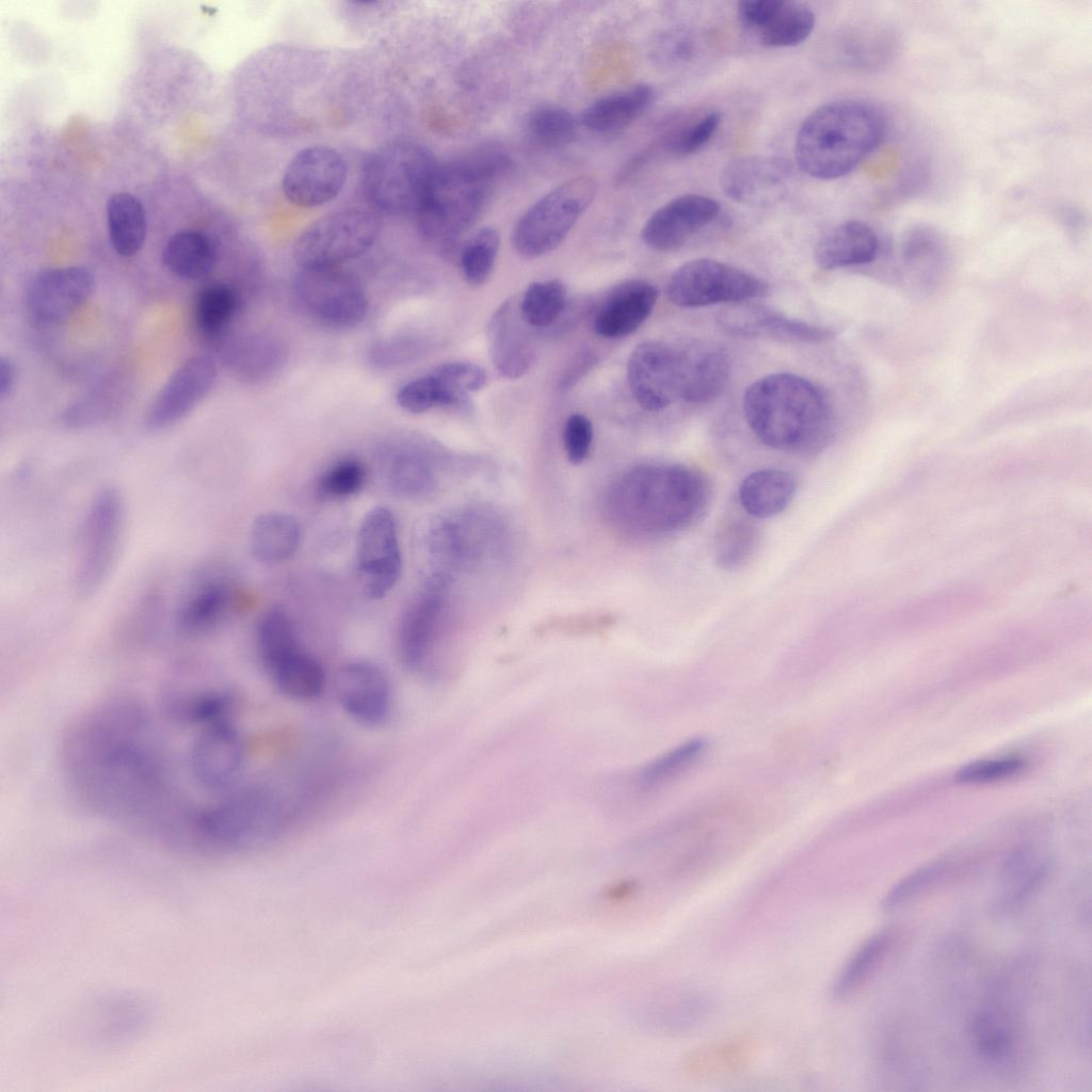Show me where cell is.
I'll use <instances>...</instances> for the list:
<instances>
[{"label":"cell","instance_id":"6da1fadb","mask_svg":"<svg viewBox=\"0 0 1092 1092\" xmlns=\"http://www.w3.org/2000/svg\"><path fill=\"white\" fill-rule=\"evenodd\" d=\"M144 708L132 701L108 702L71 730L65 760L70 781L92 804L116 814H136L163 797L164 764Z\"/></svg>","mask_w":1092,"mask_h":1092},{"label":"cell","instance_id":"7a4b0ae2","mask_svg":"<svg viewBox=\"0 0 1092 1092\" xmlns=\"http://www.w3.org/2000/svg\"><path fill=\"white\" fill-rule=\"evenodd\" d=\"M711 484L701 470L670 463L639 465L607 494L611 520L630 533L661 536L691 528L707 512Z\"/></svg>","mask_w":1092,"mask_h":1092},{"label":"cell","instance_id":"3957f363","mask_svg":"<svg viewBox=\"0 0 1092 1092\" xmlns=\"http://www.w3.org/2000/svg\"><path fill=\"white\" fill-rule=\"evenodd\" d=\"M743 414L758 440L774 450L815 452L831 432L823 392L793 373H771L753 382L743 396Z\"/></svg>","mask_w":1092,"mask_h":1092},{"label":"cell","instance_id":"277c9868","mask_svg":"<svg viewBox=\"0 0 1092 1092\" xmlns=\"http://www.w3.org/2000/svg\"><path fill=\"white\" fill-rule=\"evenodd\" d=\"M884 113L861 99H839L814 110L799 128L796 160L810 177L830 180L852 172L882 143Z\"/></svg>","mask_w":1092,"mask_h":1092},{"label":"cell","instance_id":"5b68a950","mask_svg":"<svg viewBox=\"0 0 1092 1092\" xmlns=\"http://www.w3.org/2000/svg\"><path fill=\"white\" fill-rule=\"evenodd\" d=\"M510 167L509 157L496 148H482L439 165L429 197L419 211L425 236L450 244L484 210L494 182Z\"/></svg>","mask_w":1092,"mask_h":1092},{"label":"cell","instance_id":"8992f818","mask_svg":"<svg viewBox=\"0 0 1092 1092\" xmlns=\"http://www.w3.org/2000/svg\"><path fill=\"white\" fill-rule=\"evenodd\" d=\"M439 164L424 146L394 141L376 148L363 170L364 192L372 206L389 213H419Z\"/></svg>","mask_w":1092,"mask_h":1092},{"label":"cell","instance_id":"52a82bcc","mask_svg":"<svg viewBox=\"0 0 1092 1092\" xmlns=\"http://www.w3.org/2000/svg\"><path fill=\"white\" fill-rule=\"evenodd\" d=\"M597 190L593 177L577 176L543 195L514 226L512 242L516 252L526 258H536L553 251L590 207Z\"/></svg>","mask_w":1092,"mask_h":1092},{"label":"cell","instance_id":"ba28073f","mask_svg":"<svg viewBox=\"0 0 1092 1092\" xmlns=\"http://www.w3.org/2000/svg\"><path fill=\"white\" fill-rule=\"evenodd\" d=\"M278 821V806L269 794L244 790L194 813L191 832L198 845L237 849L268 839Z\"/></svg>","mask_w":1092,"mask_h":1092},{"label":"cell","instance_id":"9c48e42d","mask_svg":"<svg viewBox=\"0 0 1092 1092\" xmlns=\"http://www.w3.org/2000/svg\"><path fill=\"white\" fill-rule=\"evenodd\" d=\"M125 527V502L114 486L101 488L81 523L74 589L89 597L103 584L116 562Z\"/></svg>","mask_w":1092,"mask_h":1092},{"label":"cell","instance_id":"30bf717a","mask_svg":"<svg viewBox=\"0 0 1092 1092\" xmlns=\"http://www.w3.org/2000/svg\"><path fill=\"white\" fill-rule=\"evenodd\" d=\"M382 227L378 213L349 208L319 218L296 238L292 257L301 269L336 268L367 252Z\"/></svg>","mask_w":1092,"mask_h":1092},{"label":"cell","instance_id":"8fae6325","mask_svg":"<svg viewBox=\"0 0 1092 1092\" xmlns=\"http://www.w3.org/2000/svg\"><path fill=\"white\" fill-rule=\"evenodd\" d=\"M769 285L761 278L707 259H693L680 266L667 285L669 300L680 307H702L719 303H743L761 298Z\"/></svg>","mask_w":1092,"mask_h":1092},{"label":"cell","instance_id":"7c38bea8","mask_svg":"<svg viewBox=\"0 0 1092 1092\" xmlns=\"http://www.w3.org/2000/svg\"><path fill=\"white\" fill-rule=\"evenodd\" d=\"M293 294L309 317L336 328L358 325L368 311L359 282L337 267L302 269L294 278Z\"/></svg>","mask_w":1092,"mask_h":1092},{"label":"cell","instance_id":"4fadbf2b","mask_svg":"<svg viewBox=\"0 0 1092 1092\" xmlns=\"http://www.w3.org/2000/svg\"><path fill=\"white\" fill-rule=\"evenodd\" d=\"M356 569L365 594L384 597L398 581L402 557L395 517L385 507H374L363 517L356 537Z\"/></svg>","mask_w":1092,"mask_h":1092},{"label":"cell","instance_id":"5bb4252c","mask_svg":"<svg viewBox=\"0 0 1092 1092\" xmlns=\"http://www.w3.org/2000/svg\"><path fill=\"white\" fill-rule=\"evenodd\" d=\"M452 460L440 448L420 440H402L380 453L381 476L396 495L416 499L436 492L448 477Z\"/></svg>","mask_w":1092,"mask_h":1092},{"label":"cell","instance_id":"9a60e30c","mask_svg":"<svg viewBox=\"0 0 1092 1092\" xmlns=\"http://www.w3.org/2000/svg\"><path fill=\"white\" fill-rule=\"evenodd\" d=\"M448 584L446 578H425L421 591L402 615L397 651L410 671L422 672L429 665L443 631Z\"/></svg>","mask_w":1092,"mask_h":1092},{"label":"cell","instance_id":"2e32d148","mask_svg":"<svg viewBox=\"0 0 1092 1092\" xmlns=\"http://www.w3.org/2000/svg\"><path fill=\"white\" fill-rule=\"evenodd\" d=\"M237 599V582L227 569L218 565L198 568L179 601L176 627L191 637L210 632L234 612Z\"/></svg>","mask_w":1092,"mask_h":1092},{"label":"cell","instance_id":"e0dca14e","mask_svg":"<svg viewBox=\"0 0 1092 1092\" xmlns=\"http://www.w3.org/2000/svg\"><path fill=\"white\" fill-rule=\"evenodd\" d=\"M188 755L192 778L214 791L232 786L244 762L242 739L230 718L202 724Z\"/></svg>","mask_w":1092,"mask_h":1092},{"label":"cell","instance_id":"ac0fdd59","mask_svg":"<svg viewBox=\"0 0 1092 1092\" xmlns=\"http://www.w3.org/2000/svg\"><path fill=\"white\" fill-rule=\"evenodd\" d=\"M347 164L342 156L327 146L301 149L287 165L282 189L285 197L302 208L330 203L347 181Z\"/></svg>","mask_w":1092,"mask_h":1092},{"label":"cell","instance_id":"d6986e66","mask_svg":"<svg viewBox=\"0 0 1092 1092\" xmlns=\"http://www.w3.org/2000/svg\"><path fill=\"white\" fill-rule=\"evenodd\" d=\"M793 182L791 163L780 157L735 158L720 174L721 188L729 198L757 207L771 206L785 199Z\"/></svg>","mask_w":1092,"mask_h":1092},{"label":"cell","instance_id":"ffe728a7","mask_svg":"<svg viewBox=\"0 0 1092 1092\" xmlns=\"http://www.w3.org/2000/svg\"><path fill=\"white\" fill-rule=\"evenodd\" d=\"M336 693L344 712L364 726H380L391 713L390 678L373 661L356 660L343 665L336 678Z\"/></svg>","mask_w":1092,"mask_h":1092},{"label":"cell","instance_id":"44dd1931","mask_svg":"<svg viewBox=\"0 0 1092 1092\" xmlns=\"http://www.w3.org/2000/svg\"><path fill=\"white\" fill-rule=\"evenodd\" d=\"M627 378L637 402L651 412L679 399L678 350L658 341L638 344L629 355Z\"/></svg>","mask_w":1092,"mask_h":1092},{"label":"cell","instance_id":"7402d4cb","mask_svg":"<svg viewBox=\"0 0 1092 1092\" xmlns=\"http://www.w3.org/2000/svg\"><path fill=\"white\" fill-rule=\"evenodd\" d=\"M94 286L92 272L83 267L42 271L28 285L27 310L39 324L60 323L86 302Z\"/></svg>","mask_w":1092,"mask_h":1092},{"label":"cell","instance_id":"603a6c76","mask_svg":"<svg viewBox=\"0 0 1092 1092\" xmlns=\"http://www.w3.org/2000/svg\"><path fill=\"white\" fill-rule=\"evenodd\" d=\"M215 378L216 367L209 356L187 359L151 401L145 416L147 428L163 430L181 420L208 395Z\"/></svg>","mask_w":1092,"mask_h":1092},{"label":"cell","instance_id":"cb8c5ba5","mask_svg":"<svg viewBox=\"0 0 1092 1092\" xmlns=\"http://www.w3.org/2000/svg\"><path fill=\"white\" fill-rule=\"evenodd\" d=\"M738 18L761 45L772 48L796 46L815 27L814 12L792 0H744L738 5Z\"/></svg>","mask_w":1092,"mask_h":1092},{"label":"cell","instance_id":"d4e9b609","mask_svg":"<svg viewBox=\"0 0 1092 1092\" xmlns=\"http://www.w3.org/2000/svg\"><path fill=\"white\" fill-rule=\"evenodd\" d=\"M719 212V203L706 195L677 196L647 219L641 231L642 240L655 251L677 250L713 222Z\"/></svg>","mask_w":1092,"mask_h":1092},{"label":"cell","instance_id":"484cf974","mask_svg":"<svg viewBox=\"0 0 1092 1092\" xmlns=\"http://www.w3.org/2000/svg\"><path fill=\"white\" fill-rule=\"evenodd\" d=\"M721 327L730 335L769 338L791 343H821L834 336L831 327L790 318L767 306L737 303L719 317Z\"/></svg>","mask_w":1092,"mask_h":1092},{"label":"cell","instance_id":"4316f807","mask_svg":"<svg viewBox=\"0 0 1092 1092\" xmlns=\"http://www.w3.org/2000/svg\"><path fill=\"white\" fill-rule=\"evenodd\" d=\"M523 318L519 306L505 301L493 314L487 326L492 362L499 373L517 379L530 368L535 355V339Z\"/></svg>","mask_w":1092,"mask_h":1092},{"label":"cell","instance_id":"83f0119b","mask_svg":"<svg viewBox=\"0 0 1092 1092\" xmlns=\"http://www.w3.org/2000/svg\"><path fill=\"white\" fill-rule=\"evenodd\" d=\"M679 399L692 404L717 398L727 384L729 360L717 344L695 341L678 350Z\"/></svg>","mask_w":1092,"mask_h":1092},{"label":"cell","instance_id":"f1b7e54d","mask_svg":"<svg viewBox=\"0 0 1092 1092\" xmlns=\"http://www.w3.org/2000/svg\"><path fill=\"white\" fill-rule=\"evenodd\" d=\"M657 289L642 279L623 282L605 298L594 318V331L605 338L635 332L652 314Z\"/></svg>","mask_w":1092,"mask_h":1092},{"label":"cell","instance_id":"f546056e","mask_svg":"<svg viewBox=\"0 0 1092 1092\" xmlns=\"http://www.w3.org/2000/svg\"><path fill=\"white\" fill-rule=\"evenodd\" d=\"M879 250L876 231L862 221L851 220L831 228L815 247V260L823 270L871 262Z\"/></svg>","mask_w":1092,"mask_h":1092},{"label":"cell","instance_id":"4dcf8cb0","mask_svg":"<svg viewBox=\"0 0 1092 1092\" xmlns=\"http://www.w3.org/2000/svg\"><path fill=\"white\" fill-rule=\"evenodd\" d=\"M655 91L640 83L604 96L581 114L582 125L596 133L621 131L639 118L653 103Z\"/></svg>","mask_w":1092,"mask_h":1092},{"label":"cell","instance_id":"1f68e13d","mask_svg":"<svg viewBox=\"0 0 1092 1092\" xmlns=\"http://www.w3.org/2000/svg\"><path fill=\"white\" fill-rule=\"evenodd\" d=\"M797 491L794 477L778 468H764L749 473L740 483L738 498L751 517L765 519L782 513Z\"/></svg>","mask_w":1092,"mask_h":1092},{"label":"cell","instance_id":"d6a6232c","mask_svg":"<svg viewBox=\"0 0 1092 1092\" xmlns=\"http://www.w3.org/2000/svg\"><path fill=\"white\" fill-rule=\"evenodd\" d=\"M300 540V525L292 515L269 512L254 520L250 547L256 560L274 564L291 558L299 547Z\"/></svg>","mask_w":1092,"mask_h":1092},{"label":"cell","instance_id":"836d02e7","mask_svg":"<svg viewBox=\"0 0 1092 1092\" xmlns=\"http://www.w3.org/2000/svg\"><path fill=\"white\" fill-rule=\"evenodd\" d=\"M109 240L123 257H131L143 247L147 219L141 200L128 192L113 194L107 203Z\"/></svg>","mask_w":1092,"mask_h":1092},{"label":"cell","instance_id":"e575fe53","mask_svg":"<svg viewBox=\"0 0 1092 1092\" xmlns=\"http://www.w3.org/2000/svg\"><path fill=\"white\" fill-rule=\"evenodd\" d=\"M216 253L213 243L199 230L184 229L167 240L163 252L164 267L175 276L199 279L214 267Z\"/></svg>","mask_w":1092,"mask_h":1092},{"label":"cell","instance_id":"d590c367","mask_svg":"<svg viewBox=\"0 0 1092 1092\" xmlns=\"http://www.w3.org/2000/svg\"><path fill=\"white\" fill-rule=\"evenodd\" d=\"M752 1057L753 1048L749 1042L729 1039L692 1050L684 1059L682 1069L694 1078L726 1076L744 1070Z\"/></svg>","mask_w":1092,"mask_h":1092},{"label":"cell","instance_id":"8d00e7d4","mask_svg":"<svg viewBox=\"0 0 1092 1092\" xmlns=\"http://www.w3.org/2000/svg\"><path fill=\"white\" fill-rule=\"evenodd\" d=\"M1048 870L1049 861L1039 856L1035 850L1022 848L1014 851L1002 869V880L1012 886L997 902V911L1006 913L1024 904L1041 887Z\"/></svg>","mask_w":1092,"mask_h":1092},{"label":"cell","instance_id":"74e56055","mask_svg":"<svg viewBox=\"0 0 1092 1092\" xmlns=\"http://www.w3.org/2000/svg\"><path fill=\"white\" fill-rule=\"evenodd\" d=\"M284 350L278 341L268 336L242 337L229 344L225 362L238 376L260 380L275 372L283 363Z\"/></svg>","mask_w":1092,"mask_h":1092},{"label":"cell","instance_id":"f35d334b","mask_svg":"<svg viewBox=\"0 0 1092 1092\" xmlns=\"http://www.w3.org/2000/svg\"><path fill=\"white\" fill-rule=\"evenodd\" d=\"M893 944L890 931L869 936L850 957L833 984V996L847 999L853 996L876 973Z\"/></svg>","mask_w":1092,"mask_h":1092},{"label":"cell","instance_id":"ab89813d","mask_svg":"<svg viewBox=\"0 0 1092 1092\" xmlns=\"http://www.w3.org/2000/svg\"><path fill=\"white\" fill-rule=\"evenodd\" d=\"M256 644L260 661L269 674L302 651L290 617L277 607L269 609L260 617Z\"/></svg>","mask_w":1092,"mask_h":1092},{"label":"cell","instance_id":"60d3db41","mask_svg":"<svg viewBox=\"0 0 1092 1092\" xmlns=\"http://www.w3.org/2000/svg\"><path fill=\"white\" fill-rule=\"evenodd\" d=\"M277 689L298 701H310L321 695L325 687V673L321 663L303 649L269 674Z\"/></svg>","mask_w":1092,"mask_h":1092},{"label":"cell","instance_id":"b9f144b4","mask_svg":"<svg viewBox=\"0 0 1092 1092\" xmlns=\"http://www.w3.org/2000/svg\"><path fill=\"white\" fill-rule=\"evenodd\" d=\"M971 1032L977 1051L984 1060L1000 1066L1012 1061L1018 1040L1007 1016L996 1012L979 1013L973 1021Z\"/></svg>","mask_w":1092,"mask_h":1092},{"label":"cell","instance_id":"7bdbcfd3","mask_svg":"<svg viewBox=\"0 0 1092 1092\" xmlns=\"http://www.w3.org/2000/svg\"><path fill=\"white\" fill-rule=\"evenodd\" d=\"M117 380H107L71 403L62 414V423L75 430L100 424L112 417L124 400Z\"/></svg>","mask_w":1092,"mask_h":1092},{"label":"cell","instance_id":"ee69618b","mask_svg":"<svg viewBox=\"0 0 1092 1092\" xmlns=\"http://www.w3.org/2000/svg\"><path fill=\"white\" fill-rule=\"evenodd\" d=\"M240 305L237 290L225 283L204 287L196 295L193 318L198 331L207 337L223 333Z\"/></svg>","mask_w":1092,"mask_h":1092},{"label":"cell","instance_id":"f6af8a7d","mask_svg":"<svg viewBox=\"0 0 1092 1092\" xmlns=\"http://www.w3.org/2000/svg\"><path fill=\"white\" fill-rule=\"evenodd\" d=\"M759 542L756 526L743 518H730L718 529L713 540L716 563L723 569L744 565L755 553Z\"/></svg>","mask_w":1092,"mask_h":1092},{"label":"cell","instance_id":"bcb514c9","mask_svg":"<svg viewBox=\"0 0 1092 1092\" xmlns=\"http://www.w3.org/2000/svg\"><path fill=\"white\" fill-rule=\"evenodd\" d=\"M397 402L404 411L421 414L438 406H461L468 397L451 388L434 372L404 384L397 392Z\"/></svg>","mask_w":1092,"mask_h":1092},{"label":"cell","instance_id":"7dc6e473","mask_svg":"<svg viewBox=\"0 0 1092 1092\" xmlns=\"http://www.w3.org/2000/svg\"><path fill=\"white\" fill-rule=\"evenodd\" d=\"M902 258L911 276L929 286L942 271L944 251L935 232L928 228H916L903 242Z\"/></svg>","mask_w":1092,"mask_h":1092},{"label":"cell","instance_id":"c3c4849f","mask_svg":"<svg viewBox=\"0 0 1092 1092\" xmlns=\"http://www.w3.org/2000/svg\"><path fill=\"white\" fill-rule=\"evenodd\" d=\"M566 288L559 279L535 282L529 285L519 303L524 320L531 327L551 325L563 312Z\"/></svg>","mask_w":1092,"mask_h":1092},{"label":"cell","instance_id":"681fc988","mask_svg":"<svg viewBox=\"0 0 1092 1092\" xmlns=\"http://www.w3.org/2000/svg\"><path fill=\"white\" fill-rule=\"evenodd\" d=\"M527 129L532 141L540 146L560 148L574 141L577 122L567 109L558 105H543L530 113Z\"/></svg>","mask_w":1092,"mask_h":1092},{"label":"cell","instance_id":"f907efd6","mask_svg":"<svg viewBox=\"0 0 1092 1092\" xmlns=\"http://www.w3.org/2000/svg\"><path fill=\"white\" fill-rule=\"evenodd\" d=\"M499 235L492 227L479 229L464 245L461 268L465 279L473 285L484 284L491 276L499 250Z\"/></svg>","mask_w":1092,"mask_h":1092},{"label":"cell","instance_id":"816d5d0a","mask_svg":"<svg viewBox=\"0 0 1092 1092\" xmlns=\"http://www.w3.org/2000/svg\"><path fill=\"white\" fill-rule=\"evenodd\" d=\"M706 740L691 739L646 765L640 773L641 782L655 784L668 780L696 762L707 749Z\"/></svg>","mask_w":1092,"mask_h":1092},{"label":"cell","instance_id":"f5cc1de1","mask_svg":"<svg viewBox=\"0 0 1092 1092\" xmlns=\"http://www.w3.org/2000/svg\"><path fill=\"white\" fill-rule=\"evenodd\" d=\"M365 481L364 465L355 459H344L330 466L320 476L317 489L325 499H343L358 493Z\"/></svg>","mask_w":1092,"mask_h":1092},{"label":"cell","instance_id":"db71d44e","mask_svg":"<svg viewBox=\"0 0 1092 1092\" xmlns=\"http://www.w3.org/2000/svg\"><path fill=\"white\" fill-rule=\"evenodd\" d=\"M1026 766V760L1019 756L980 759L963 766L956 778L963 784L996 783L1021 774Z\"/></svg>","mask_w":1092,"mask_h":1092},{"label":"cell","instance_id":"11a10c76","mask_svg":"<svg viewBox=\"0 0 1092 1092\" xmlns=\"http://www.w3.org/2000/svg\"><path fill=\"white\" fill-rule=\"evenodd\" d=\"M719 112H708L675 131L665 142L667 151L677 155H690L703 148L716 134L721 124Z\"/></svg>","mask_w":1092,"mask_h":1092},{"label":"cell","instance_id":"9f6ffc18","mask_svg":"<svg viewBox=\"0 0 1092 1092\" xmlns=\"http://www.w3.org/2000/svg\"><path fill=\"white\" fill-rule=\"evenodd\" d=\"M946 865L942 862L920 867L899 881L886 894L882 901L884 911H894L931 887L945 872Z\"/></svg>","mask_w":1092,"mask_h":1092},{"label":"cell","instance_id":"6f0895ef","mask_svg":"<svg viewBox=\"0 0 1092 1092\" xmlns=\"http://www.w3.org/2000/svg\"><path fill=\"white\" fill-rule=\"evenodd\" d=\"M457 392L467 396L479 390L486 381L484 370L472 363L452 362L438 366L434 371Z\"/></svg>","mask_w":1092,"mask_h":1092},{"label":"cell","instance_id":"680465c9","mask_svg":"<svg viewBox=\"0 0 1092 1092\" xmlns=\"http://www.w3.org/2000/svg\"><path fill=\"white\" fill-rule=\"evenodd\" d=\"M592 440L591 421L581 414L571 415L563 430V444L569 462L574 464L583 462L590 452Z\"/></svg>","mask_w":1092,"mask_h":1092},{"label":"cell","instance_id":"91938a15","mask_svg":"<svg viewBox=\"0 0 1092 1092\" xmlns=\"http://www.w3.org/2000/svg\"><path fill=\"white\" fill-rule=\"evenodd\" d=\"M16 383V368L10 357L1 356L0 358V398L1 400L7 398Z\"/></svg>","mask_w":1092,"mask_h":1092}]
</instances>
